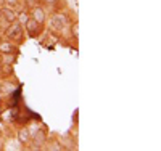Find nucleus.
Here are the masks:
<instances>
[{
    "instance_id": "nucleus-8",
    "label": "nucleus",
    "mask_w": 161,
    "mask_h": 151,
    "mask_svg": "<svg viewBox=\"0 0 161 151\" xmlns=\"http://www.w3.org/2000/svg\"><path fill=\"white\" fill-rule=\"evenodd\" d=\"M0 51L2 53H13L15 51V45L11 42H0Z\"/></svg>"
},
{
    "instance_id": "nucleus-7",
    "label": "nucleus",
    "mask_w": 161,
    "mask_h": 151,
    "mask_svg": "<svg viewBox=\"0 0 161 151\" xmlns=\"http://www.w3.org/2000/svg\"><path fill=\"white\" fill-rule=\"evenodd\" d=\"M32 137H34V146H36V148L40 146V145L45 142V133H44V130H36V132L32 133Z\"/></svg>"
},
{
    "instance_id": "nucleus-9",
    "label": "nucleus",
    "mask_w": 161,
    "mask_h": 151,
    "mask_svg": "<svg viewBox=\"0 0 161 151\" xmlns=\"http://www.w3.org/2000/svg\"><path fill=\"white\" fill-rule=\"evenodd\" d=\"M29 19V15H28V11H21L16 15V21L21 23V24H26V21Z\"/></svg>"
},
{
    "instance_id": "nucleus-13",
    "label": "nucleus",
    "mask_w": 161,
    "mask_h": 151,
    "mask_svg": "<svg viewBox=\"0 0 161 151\" xmlns=\"http://www.w3.org/2000/svg\"><path fill=\"white\" fill-rule=\"evenodd\" d=\"M47 3H53V2H57V0H45Z\"/></svg>"
},
{
    "instance_id": "nucleus-3",
    "label": "nucleus",
    "mask_w": 161,
    "mask_h": 151,
    "mask_svg": "<svg viewBox=\"0 0 161 151\" xmlns=\"http://www.w3.org/2000/svg\"><path fill=\"white\" fill-rule=\"evenodd\" d=\"M26 29H28V32H29L31 37H36L40 32V23H37L36 19L29 18L28 21H26Z\"/></svg>"
},
{
    "instance_id": "nucleus-6",
    "label": "nucleus",
    "mask_w": 161,
    "mask_h": 151,
    "mask_svg": "<svg viewBox=\"0 0 161 151\" xmlns=\"http://www.w3.org/2000/svg\"><path fill=\"white\" fill-rule=\"evenodd\" d=\"M29 140H31V133H29V129H21L19 132H18V142L21 143V145H26V143H29Z\"/></svg>"
},
{
    "instance_id": "nucleus-12",
    "label": "nucleus",
    "mask_w": 161,
    "mask_h": 151,
    "mask_svg": "<svg viewBox=\"0 0 161 151\" xmlns=\"http://www.w3.org/2000/svg\"><path fill=\"white\" fill-rule=\"evenodd\" d=\"M18 2H19V0H3V3L11 5V7H16V5H18Z\"/></svg>"
},
{
    "instance_id": "nucleus-11",
    "label": "nucleus",
    "mask_w": 161,
    "mask_h": 151,
    "mask_svg": "<svg viewBox=\"0 0 161 151\" xmlns=\"http://www.w3.org/2000/svg\"><path fill=\"white\" fill-rule=\"evenodd\" d=\"M71 34H73L74 39H77V35H79V24H77V23L73 24V27H71Z\"/></svg>"
},
{
    "instance_id": "nucleus-1",
    "label": "nucleus",
    "mask_w": 161,
    "mask_h": 151,
    "mask_svg": "<svg viewBox=\"0 0 161 151\" xmlns=\"http://www.w3.org/2000/svg\"><path fill=\"white\" fill-rule=\"evenodd\" d=\"M23 24L18 23V21H13L10 23L8 29H7V37L10 40H13V42H19V40L23 39Z\"/></svg>"
},
{
    "instance_id": "nucleus-2",
    "label": "nucleus",
    "mask_w": 161,
    "mask_h": 151,
    "mask_svg": "<svg viewBox=\"0 0 161 151\" xmlns=\"http://www.w3.org/2000/svg\"><path fill=\"white\" fill-rule=\"evenodd\" d=\"M66 23H68V18H66L64 15H60V13H57V15H53L50 18V29L55 31V32H61L64 29Z\"/></svg>"
},
{
    "instance_id": "nucleus-14",
    "label": "nucleus",
    "mask_w": 161,
    "mask_h": 151,
    "mask_svg": "<svg viewBox=\"0 0 161 151\" xmlns=\"http://www.w3.org/2000/svg\"><path fill=\"white\" fill-rule=\"evenodd\" d=\"M0 148H2V142H0Z\"/></svg>"
},
{
    "instance_id": "nucleus-4",
    "label": "nucleus",
    "mask_w": 161,
    "mask_h": 151,
    "mask_svg": "<svg viewBox=\"0 0 161 151\" xmlns=\"http://www.w3.org/2000/svg\"><path fill=\"white\" fill-rule=\"evenodd\" d=\"M0 15L3 16V19H5L7 23L16 21V13L13 11V8H0Z\"/></svg>"
},
{
    "instance_id": "nucleus-5",
    "label": "nucleus",
    "mask_w": 161,
    "mask_h": 151,
    "mask_svg": "<svg viewBox=\"0 0 161 151\" xmlns=\"http://www.w3.org/2000/svg\"><path fill=\"white\" fill-rule=\"evenodd\" d=\"M32 19H36L40 24L45 21V11H44L42 7H34L32 8Z\"/></svg>"
},
{
    "instance_id": "nucleus-10",
    "label": "nucleus",
    "mask_w": 161,
    "mask_h": 151,
    "mask_svg": "<svg viewBox=\"0 0 161 151\" xmlns=\"http://www.w3.org/2000/svg\"><path fill=\"white\" fill-rule=\"evenodd\" d=\"M2 69H3L2 73H3L5 76H8V74H11V73H13V67H11V64H8V63H5V64L2 66Z\"/></svg>"
}]
</instances>
